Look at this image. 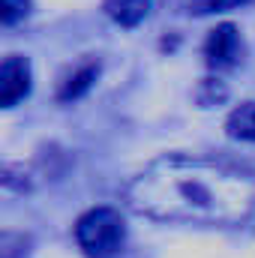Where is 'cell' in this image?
<instances>
[{"mask_svg": "<svg viewBox=\"0 0 255 258\" xmlns=\"http://www.w3.org/2000/svg\"><path fill=\"white\" fill-rule=\"evenodd\" d=\"M129 210L156 222L240 225L255 210V174L198 153H165L129 180Z\"/></svg>", "mask_w": 255, "mask_h": 258, "instance_id": "6da1fadb", "label": "cell"}, {"mask_svg": "<svg viewBox=\"0 0 255 258\" xmlns=\"http://www.w3.org/2000/svg\"><path fill=\"white\" fill-rule=\"evenodd\" d=\"M75 240L87 258H117L126 243V225L114 207H93L75 222Z\"/></svg>", "mask_w": 255, "mask_h": 258, "instance_id": "7a4b0ae2", "label": "cell"}, {"mask_svg": "<svg viewBox=\"0 0 255 258\" xmlns=\"http://www.w3.org/2000/svg\"><path fill=\"white\" fill-rule=\"evenodd\" d=\"M204 60L210 69H231L240 60V33L234 24H219L216 30H210L207 42H204Z\"/></svg>", "mask_w": 255, "mask_h": 258, "instance_id": "3957f363", "label": "cell"}, {"mask_svg": "<svg viewBox=\"0 0 255 258\" xmlns=\"http://www.w3.org/2000/svg\"><path fill=\"white\" fill-rule=\"evenodd\" d=\"M30 93V63L21 54H9L0 60V108L15 105Z\"/></svg>", "mask_w": 255, "mask_h": 258, "instance_id": "277c9868", "label": "cell"}, {"mask_svg": "<svg viewBox=\"0 0 255 258\" xmlns=\"http://www.w3.org/2000/svg\"><path fill=\"white\" fill-rule=\"evenodd\" d=\"M150 6H153V0H105V3H102L105 15H108L114 24H120V27H135V24H141V21L150 15Z\"/></svg>", "mask_w": 255, "mask_h": 258, "instance_id": "5b68a950", "label": "cell"}, {"mask_svg": "<svg viewBox=\"0 0 255 258\" xmlns=\"http://www.w3.org/2000/svg\"><path fill=\"white\" fill-rule=\"evenodd\" d=\"M96 75H99V66L96 63H84L78 66L72 75H66V81L60 84V99L69 102V99H78V96H84L90 87H93V81H96Z\"/></svg>", "mask_w": 255, "mask_h": 258, "instance_id": "8992f818", "label": "cell"}, {"mask_svg": "<svg viewBox=\"0 0 255 258\" xmlns=\"http://www.w3.org/2000/svg\"><path fill=\"white\" fill-rule=\"evenodd\" d=\"M225 129L231 138H240V141H252L255 144V102H240L228 120H225Z\"/></svg>", "mask_w": 255, "mask_h": 258, "instance_id": "52a82bcc", "label": "cell"}, {"mask_svg": "<svg viewBox=\"0 0 255 258\" xmlns=\"http://www.w3.org/2000/svg\"><path fill=\"white\" fill-rule=\"evenodd\" d=\"M30 243L33 240L24 231H0V258H27Z\"/></svg>", "mask_w": 255, "mask_h": 258, "instance_id": "ba28073f", "label": "cell"}, {"mask_svg": "<svg viewBox=\"0 0 255 258\" xmlns=\"http://www.w3.org/2000/svg\"><path fill=\"white\" fill-rule=\"evenodd\" d=\"M249 0H186L189 12L195 15H210V12H225V9H237V6H246Z\"/></svg>", "mask_w": 255, "mask_h": 258, "instance_id": "9c48e42d", "label": "cell"}, {"mask_svg": "<svg viewBox=\"0 0 255 258\" xmlns=\"http://www.w3.org/2000/svg\"><path fill=\"white\" fill-rule=\"evenodd\" d=\"M30 12V0H0V24H18Z\"/></svg>", "mask_w": 255, "mask_h": 258, "instance_id": "30bf717a", "label": "cell"}]
</instances>
